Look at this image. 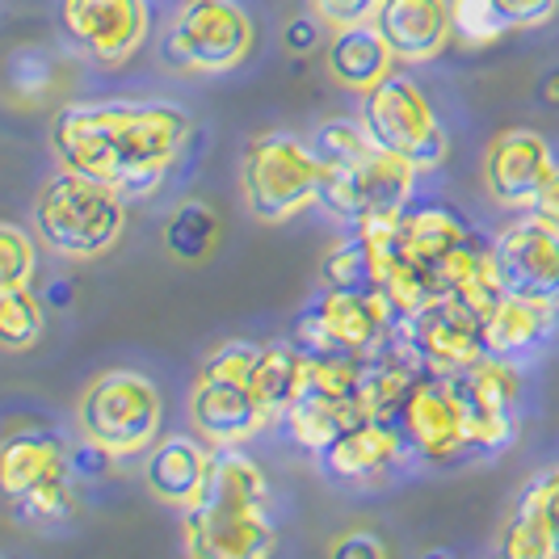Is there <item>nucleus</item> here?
I'll return each mask as SVG.
<instances>
[{
	"label": "nucleus",
	"instance_id": "a878e982",
	"mask_svg": "<svg viewBox=\"0 0 559 559\" xmlns=\"http://www.w3.org/2000/svg\"><path fill=\"white\" fill-rule=\"evenodd\" d=\"M295 374H299V345L290 341H270L257 345L249 366V392L257 404L261 425H274L286 413V400L295 392Z\"/></svg>",
	"mask_w": 559,
	"mask_h": 559
},
{
	"label": "nucleus",
	"instance_id": "bb28decb",
	"mask_svg": "<svg viewBox=\"0 0 559 559\" xmlns=\"http://www.w3.org/2000/svg\"><path fill=\"white\" fill-rule=\"evenodd\" d=\"M219 245V215L206 206V202H181L173 206L165 224V252L181 265H198L206 261Z\"/></svg>",
	"mask_w": 559,
	"mask_h": 559
},
{
	"label": "nucleus",
	"instance_id": "a211bd4d",
	"mask_svg": "<svg viewBox=\"0 0 559 559\" xmlns=\"http://www.w3.org/2000/svg\"><path fill=\"white\" fill-rule=\"evenodd\" d=\"M556 156H551V143L543 140L538 131L526 127H513L501 131L497 140L488 143L484 152V186L492 202H501L509 211H526L538 194V186L551 177Z\"/></svg>",
	"mask_w": 559,
	"mask_h": 559
},
{
	"label": "nucleus",
	"instance_id": "5701e85b",
	"mask_svg": "<svg viewBox=\"0 0 559 559\" xmlns=\"http://www.w3.org/2000/svg\"><path fill=\"white\" fill-rule=\"evenodd\" d=\"M472 236H476L472 224L450 206H417V211H404V215L392 219L395 249L404 252L408 261H417L429 278H433L438 261L459 249V245H467Z\"/></svg>",
	"mask_w": 559,
	"mask_h": 559
},
{
	"label": "nucleus",
	"instance_id": "1a4fd4ad",
	"mask_svg": "<svg viewBox=\"0 0 559 559\" xmlns=\"http://www.w3.org/2000/svg\"><path fill=\"white\" fill-rule=\"evenodd\" d=\"M395 324H400V316L379 290H333V286H324L316 295V304L299 316L295 345L304 354H336V358L366 362L395 333Z\"/></svg>",
	"mask_w": 559,
	"mask_h": 559
},
{
	"label": "nucleus",
	"instance_id": "473e14b6",
	"mask_svg": "<svg viewBox=\"0 0 559 559\" xmlns=\"http://www.w3.org/2000/svg\"><path fill=\"white\" fill-rule=\"evenodd\" d=\"M522 501H531L534 513L543 518L547 538H551V559H559V467H551V472H543L538 479H531L526 492H522Z\"/></svg>",
	"mask_w": 559,
	"mask_h": 559
},
{
	"label": "nucleus",
	"instance_id": "6ab92c4d",
	"mask_svg": "<svg viewBox=\"0 0 559 559\" xmlns=\"http://www.w3.org/2000/svg\"><path fill=\"white\" fill-rule=\"evenodd\" d=\"M413 450L404 442V433L388 425V420L366 417L358 425H349L341 438H333L320 450V463L333 479L345 484H370V479L388 476L392 467H400Z\"/></svg>",
	"mask_w": 559,
	"mask_h": 559
},
{
	"label": "nucleus",
	"instance_id": "7ed1b4c3",
	"mask_svg": "<svg viewBox=\"0 0 559 559\" xmlns=\"http://www.w3.org/2000/svg\"><path fill=\"white\" fill-rule=\"evenodd\" d=\"M127 227V202L122 194L97 181L63 168L56 173L34 202V231L51 252L68 261H93L118 245Z\"/></svg>",
	"mask_w": 559,
	"mask_h": 559
},
{
	"label": "nucleus",
	"instance_id": "7c9ffc66",
	"mask_svg": "<svg viewBox=\"0 0 559 559\" xmlns=\"http://www.w3.org/2000/svg\"><path fill=\"white\" fill-rule=\"evenodd\" d=\"M370 143H374V140L366 135L362 122L333 118V122H324V127L316 131V140H311V152H316V160H320L324 168H336V165H349L354 156H362Z\"/></svg>",
	"mask_w": 559,
	"mask_h": 559
},
{
	"label": "nucleus",
	"instance_id": "2eb2a0df",
	"mask_svg": "<svg viewBox=\"0 0 559 559\" xmlns=\"http://www.w3.org/2000/svg\"><path fill=\"white\" fill-rule=\"evenodd\" d=\"M395 429L404 433L408 450L429 463H454L472 450L463 413L450 395L447 379H438V374H417V383L408 388L404 404H400Z\"/></svg>",
	"mask_w": 559,
	"mask_h": 559
},
{
	"label": "nucleus",
	"instance_id": "423d86ee",
	"mask_svg": "<svg viewBox=\"0 0 559 559\" xmlns=\"http://www.w3.org/2000/svg\"><path fill=\"white\" fill-rule=\"evenodd\" d=\"M417 165H408L404 156L383 152L379 143H370L362 156H354L349 165L324 168L320 165V206L349 227L362 224H392L395 215H404Z\"/></svg>",
	"mask_w": 559,
	"mask_h": 559
},
{
	"label": "nucleus",
	"instance_id": "4468645a",
	"mask_svg": "<svg viewBox=\"0 0 559 559\" xmlns=\"http://www.w3.org/2000/svg\"><path fill=\"white\" fill-rule=\"evenodd\" d=\"M395 333L404 341V349L417 358V366L425 374L447 379L454 370L472 366L476 358H484V320L472 308H463L450 295H433L425 299L417 311H408Z\"/></svg>",
	"mask_w": 559,
	"mask_h": 559
},
{
	"label": "nucleus",
	"instance_id": "f704fd0d",
	"mask_svg": "<svg viewBox=\"0 0 559 559\" xmlns=\"http://www.w3.org/2000/svg\"><path fill=\"white\" fill-rule=\"evenodd\" d=\"M501 9V17L509 22V29H534L547 26L559 13V0H492Z\"/></svg>",
	"mask_w": 559,
	"mask_h": 559
},
{
	"label": "nucleus",
	"instance_id": "393cba45",
	"mask_svg": "<svg viewBox=\"0 0 559 559\" xmlns=\"http://www.w3.org/2000/svg\"><path fill=\"white\" fill-rule=\"evenodd\" d=\"M392 47L379 34L374 22H358V26H336L333 43H329V72L341 88L366 93L392 72Z\"/></svg>",
	"mask_w": 559,
	"mask_h": 559
},
{
	"label": "nucleus",
	"instance_id": "4c0bfd02",
	"mask_svg": "<svg viewBox=\"0 0 559 559\" xmlns=\"http://www.w3.org/2000/svg\"><path fill=\"white\" fill-rule=\"evenodd\" d=\"M316 38H320V29H316V17H295V22H286L282 29V43H286V51H311L316 47Z\"/></svg>",
	"mask_w": 559,
	"mask_h": 559
},
{
	"label": "nucleus",
	"instance_id": "6e6552de",
	"mask_svg": "<svg viewBox=\"0 0 559 559\" xmlns=\"http://www.w3.org/2000/svg\"><path fill=\"white\" fill-rule=\"evenodd\" d=\"M68 472L72 459L47 429H17L0 442V492L13 501L22 522L51 526L72 513Z\"/></svg>",
	"mask_w": 559,
	"mask_h": 559
},
{
	"label": "nucleus",
	"instance_id": "e433bc0d",
	"mask_svg": "<svg viewBox=\"0 0 559 559\" xmlns=\"http://www.w3.org/2000/svg\"><path fill=\"white\" fill-rule=\"evenodd\" d=\"M538 224H547V227H556L559 231V165L551 168V177L538 186V194H534V202L526 206Z\"/></svg>",
	"mask_w": 559,
	"mask_h": 559
},
{
	"label": "nucleus",
	"instance_id": "4be33fe9",
	"mask_svg": "<svg viewBox=\"0 0 559 559\" xmlns=\"http://www.w3.org/2000/svg\"><path fill=\"white\" fill-rule=\"evenodd\" d=\"M433 295H450V299H459L463 308H472L484 320L504 295L492 245H479L476 236H472L467 245L447 252L438 261V270H433Z\"/></svg>",
	"mask_w": 559,
	"mask_h": 559
},
{
	"label": "nucleus",
	"instance_id": "f8f14e48",
	"mask_svg": "<svg viewBox=\"0 0 559 559\" xmlns=\"http://www.w3.org/2000/svg\"><path fill=\"white\" fill-rule=\"evenodd\" d=\"M252 51V22L236 0H186L168 26L165 56L181 72L219 76Z\"/></svg>",
	"mask_w": 559,
	"mask_h": 559
},
{
	"label": "nucleus",
	"instance_id": "b1692460",
	"mask_svg": "<svg viewBox=\"0 0 559 559\" xmlns=\"http://www.w3.org/2000/svg\"><path fill=\"white\" fill-rule=\"evenodd\" d=\"M556 311L551 304H538V299H522V295H509L504 290L501 304L484 316V349L492 358H522L538 349L547 336L556 333Z\"/></svg>",
	"mask_w": 559,
	"mask_h": 559
},
{
	"label": "nucleus",
	"instance_id": "2f4dec72",
	"mask_svg": "<svg viewBox=\"0 0 559 559\" xmlns=\"http://www.w3.org/2000/svg\"><path fill=\"white\" fill-rule=\"evenodd\" d=\"M34 274H38V252L29 245V236L22 227L0 224V290L29 286Z\"/></svg>",
	"mask_w": 559,
	"mask_h": 559
},
{
	"label": "nucleus",
	"instance_id": "cd10ccee",
	"mask_svg": "<svg viewBox=\"0 0 559 559\" xmlns=\"http://www.w3.org/2000/svg\"><path fill=\"white\" fill-rule=\"evenodd\" d=\"M320 282L333 290H379L374 282V245L370 231L354 227L336 249H329L324 265H320Z\"/></svg>",
	"mask_w": 559,
	"mask_h": 559
},
{
	"label": "nucleus",
	"instance_id": "f3484780",
	"mask_svg": "<svg viewBox=\"0 0 559 559\" xmlns=\"http://www.w3.org/2000/svg\"><path fill=\"white\" fill-rule=\"evenodd\" d=\"M497 257V274L509 295L522 299H538L559 308V231L538 219H522V224L504 227L492 245Z\"/></svg>",
	"mask_w": 559,
	"mask_h": 559
},
{
	"label": "nucleus",
	"instance_id": "412c9836",
	"mask_svg": "<svg viewBox=\"0 0 559 559\" xmlns=\"http://www.w3.org/2000/svg\"><path fill=\"white\" fill-rule=\"evenodd\" d=\"M211 450L194 442V438H165L147 450V463H143V484L147 492L160 504H177V509H190L206 488L211 476Z\"/></svg>",
	"mask_w": 559,
	"mask_h": 559
},
{
	"label": "nucleus",
	"instance_id": "9d476101",
	"mask_svg": "<svg viewBox=\"0 0 559 559\" xmlns=\"http://www.w3.org/2000/svg\"><path fill=\"white\" fill-rule=\"evenodd\" d=\"M257 345L249 341H224L198 366L194 392H190V417L198 433L215 447H240L261 429L257 404L249 392V366Z\"/></svg>",
	"mask_w": 559,
	"mask_h": 559
},
{
	"label": "nucleus",
	"instance_id": "9b49d317",
	"mask_svg": "<svg viewBox=\"0 0 559 559\" xmlns=\"http://www.w3.org/2000/svg\"><path fill=\"white\" fill-rule=\"evenodd\" d=\"M362 97L366 135L379 143L383 152H395V156H404L408 165L417 168H438L447 160V131H442L438 114L425 102V93L417 88L413 76L388 72L374 88H366Z\"/></svg>",
	"mask_w": 559,
	"mask_h": 559
},
{
	"label": "nucleus",
	"instance_id": "20e7f679",
	"mask_svg": "<svg viewBox=\"0 0 559 559\" xmlns=\"http://www.w3.org/2000/svg\"><path fill=\"white\" fill-rule=\"evenodd\" d=\"M366 417H370V404H366L362 388V362L299 349L295 392H290L286 413H282L290 442L320 454L333 438H341L349 425H358Z\"/></svg>",
	"mask_w": 559,
	"mask_h": 559
},
{
	"label": "nucleus",
	"instance_id": "f257e3e1",
	"mask_svg": "<svg viewBox=\"0 0 559 559\" xmlns=\"http://www.w3.org/2000/svg\"><path fill=\"white\" fill-rule=\"evenodd\" d=\"M190 140V114L168 102H81L51 122L59 165L97 177L122 198H147Z\"/></svg>",
	"mask_w": 559,
	"mask_h": 559
},
{
	"label": "nucleus",
	"instance_id": "f03ea898",
	"mask_svg": "<svg viewBox=\"0 0 559 559\" xmlns=\"http://www.w3.org/2000/svg\"><path fill=\"white\" fill-rule=\"evenodd\" d=\"M270 479L236 447L211 459L206 488L186 509V551L194 559H265L274 551L270 526Z\"/></svg>",
	"mask_w": 559,
	"mask_h": 559
},
{
	"label": "nucleus",
	"instance_id": "ddd939ff",
	"mask_svg": "<svg viewBox=\"0 0 559 559\" xmlns=\"http://www.w3.org/2000/svg\"><path fill=\"white\" fill-rule=\"evenodd\" d=\"M447 388L454 395V404H459V413H463L472 450L497 454V450H504L518 438V395H522V383H518L513 362L484 354L472 366L447 374Z\"/></svg>",
	"mask_w": 559,
	"mask_h": 559
},
{
	"label": "nucleus",
	"instance_id": "72a5a7b5",
	"mask_svg": "<svg viewBox=\"0 0 559 559\" xmlns=\"http://www.w3.org/2000/svg\"><path fill=\"white\" fill-rule=\"evenodd\" d=\"M383 0H311L316 17L329 22V26H358V22H374Z\"/></svg>",
	"mask_w": 559,
	"mask_h": 559
},
{
	"label": "nucleus",
	"instance_id": "c756f323",
	"mask_svg": "<svg viewBox=\"0 0 559 559\" xmlns=\"http://www.w3.org/2000/svg\"><path fill=\"white\" fill-rule=\"evenodd\" d=\"M509 34V22L492 0H450V38L463 47H492Z\"/></svg>",
	"mask_w": 559,
	"mask_h": 559
},
{
	"label": "nucleus",
	"instance_id": "c9c22d12",
	"mask_svg": "<svg viewBox=\"0 0 559 559\" xmlns=\"http://www.w3.org/2000/svg\"><path fill=\"white\" fill-rule=\"evenodd\" d=\"M329 551H333L336 559H388V543L370 531H349V534H341Z\"/></svg>",
	"mask_w": 559,
	"mask_h": 559
},
{
	"label": "nucleus",
	"instance_id": "aec40b11",
	"mask_svg": "<svg viewBox=\"0 0 559 559\" xmlns=\"http://www.w3.org/2000/svg\"><path fill=\"white\" fill-rule=\"evenodd\" d=\"M374 26L400 63H425L450 43V0H383Z\"/></svg>",
	"mask_w": 559,
	"mask_h": 559
},
{
	"label": "nucleus",
	"instance_id": "0eeeda50",
	"mask_svg": "<svg viewBox=\"0 0 559 559\" xmlns=\"http://www.w3.org/2000/svg\"><path fill=\"white\" fill-rule=\"evenodd\" d=\"M240 190L252 219L286 224L320 198V160L295 135H261L240 160Z\"/></svg>",
	"mask_w": 559,
	"mask_h": 559
},
{
	"label": "nucleus",
	"instance_id": "39448f33",
	"mask_svg": "<svg viewBox=\"0 0 559 559\" xmlns=\"http://www.w3.org/2000/svg\"><path fill=\"white\" fill-rule=\"evenodd\" d=\"M76 420H81L84 442L102 447L110 459H131L156 447L165 425V404L147 374L106 370L84 388Z\"/></svg>",
	"mask_w": 559,
	"mask_h": 559
},
{
	"label": "nucleus",
	"instance_id": "c85d7f7f",
	"mask_svg": "<svg viewBox=\"0 0 559 559\" xmlns=\"http://www.w3.org/2000/svg\"><path fill=\"white\" fill-rule=\"evenodd\" d=\"M47 329L43 304L29 286L17 290H0V345L4 349H29Z\"/></svg>",
	"mask_w": 559,
	"mask_h": 559
},
{
	"label": "nucleus",
	"instance_id": "dca6fc26",
	"mask_svg": "<svg viewBox=\"0 0 559 559\" xmlns=\"http://www.w3.org/2000/svg\"><path fill=\"white\" fill-rule=\"evenodd\" d=\"M63 34L97 63H122L147 38L143 0H63Z\"/></svg>",
	"mask_w": 559,
	"mask_h": 559
}]
</instances>
